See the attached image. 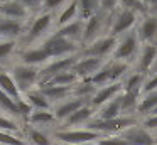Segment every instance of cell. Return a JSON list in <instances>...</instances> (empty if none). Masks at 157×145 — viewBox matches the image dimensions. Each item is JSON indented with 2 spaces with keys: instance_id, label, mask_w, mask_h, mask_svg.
<instances>
[{
  "instance_id": "obj_13",
  "label": "cell",
  "mask_w": 157,
  "mask_h": 145,
  "mask_svg": "<svg viewBox=\"0 0 157 145\" xmlns=\"http://www.w3.org/2000/svg\"><path fill=\"white\" fill-rule=\"evenodd\" d=\"M120 135H122L123 140L128 145H157V137L152 132L145 130L140 123L128 128V130H125Z\"/></svg>"
},
{
  "instance_id": "obj_41",
  "label": "cell",
  "mask_w": 157,
  "mask_h": 145,
  "mask_svg": "<svg viewBox=\"0 0 157 145\" xmlns=\"http://www.w3.org/2000/svg\"><path fill=\"white\" fill-rule=\"evenodd\" d=\"M69 0H44L42 3V12H49V13H54V12H61L64 9V3H68Z\"/></svg>"
},
{
  "instance_id": "obj_17",
  "label": "cell",
  "mask_w": 157,
  "mask_h": 145,
  "mask_svg": "<svg viewBox=\"0 0 157 145\" xmlns=\"http://www.w3.org/2000/svg\"><path fill=\"white\" fill-rule=\"evenodd\" d=\"M39 91L48 98V101L52 105V108L58 106L59 103L66 101L68 98L73 96V88L68 86H52V84H41Z\"/></svg>"
},
{
  "instance_id": "obj_7",
  "label": "cell",
  "mask_w": 157,
  "mask_h": 145,
  "mask_svg": "<svg viewBox=\"0 0 157 145\" xmlns=\"http://www.w3.org/2000/svg\"><path fill=\"white\" fill-rule=\"evenodd\" d=\"M41 47L49 54L51 59L75 56V54H79V51H81V46H79V44L71 42V40H68V39H61V37H54V36H51V34L41 42Z\"/></svg>"
},
{
  "instance_id": "obj_20",
  "label": "cell",
  "mask_w": 157,
  "mask_h": 145,
  "mask_svg": "<svg viewBox=\"0 0 157 145\" xmlns=\"http://www.w3.org/2000/svg\"><path fill=\"white\" fill-rule=\"evenodd\" d=\"M49 61H51L49 54L46 52L41 46H39V47H27V49H24V51H22V54H21V63L22 64H27V66L44 67Z\"/></svg>"
},
{
  "instance_id": "obj_27",
  "label": "cell",
  "mask_w": 157,
  "mask_h": 145,
  "mask_svg": "<svg viewBox=\"0 0 157 145\" xmlns=\"http://www.w3.org/2000/svg\"><path fill=\"white\" fill-rule=\"evenodd\" d=\"M22 98H24L25 101H27L29 105H31V108L34 111H41V110H52V105L48 101V98L44 96V94L39 91V88H36V90L29 91V93L22 94Z\"/></svg>"
},
{
  "instance_id": "obj_30",
  "label": "cell",
  "mask_w": 157,
  "mask_h": 145,
  "mask_svg": "<svg viewBox=\"0 0 157 145\" xmlns=\"http://www.w3.org/2000/svg\"><path fill=\"white\" fill-rule=\"evenodd\" d=\"M96 91H98V88H96L90 79L88 81H78V83L73 86V96L79 98V100L86 101V103L90 105V101H91L93 94H95Z\"/></svg>"
},
{
  "instance_id": "obj_22",
  "label": "cell",
  "mask_w": 157,
  "mask_h": 145,
  "mask_svg": "<svg viewBox=\"0 0 157 145\" xmlns=\"http://www.w3.org/2000/svg\"><path fill=\"white\" fill-rule=\"evenodd\" d=\"M95 115H96L95 108H91L90 105H83V106L79 108V110H76L59 128H75V127H78V125H85L86 127V125L95 118Z\"/></svg>"
},
{
  "instance_id": "obj_51",
  "label": "cell",
  "mask_w": 157,
  "mask_h": 145,
  "mask_svg": "<svg viewBox=\"0 0 157 145\" xmlns=\"http://www.w3.org/2000/svg\"><path fill=\"white\" fill-rule=\"evenodd\" d=\"M152 115H157V108H155V110H154V113Z\"/></svg>"
},
{
  "instance_id": "obj_33",
  "label": "cell",
  "mask_w": 157,
  "mask_h": 145,
  "mask_svg": "<svg viewBox=\"0 0 157 145\" xmlns=\"http://www.w3.org/2000/svg\"><path fill=\"white\" fill-rule=\"evenodd\" d=\"M118 9H127L130 12L137 13L139 17H145L150 13V7L145 2H142V0H120Z\"/></svg>"
},
{
  "instance_id": "obj_31",
  "label": "cell",
  "mask_w": 157,
  "mask_h": 145,
  "mask_svg": "<svg viewBox=\"0 0 157 145\" xmlns=\"http://www.w3.org/2000/svg\"><path fill=\"white\" fill-rule=\"evenodd\" d=\"M78 3V17L79 20L86 22L91 15H95L101 5H100V0H76Z\"/></svg>"
},
{
  "instance_id": "obj_6",
  "label": "cell",
  "mask_w": 157,
  "mask_h": 145,
  "mask_svg": "<svg viewBox=\"0 0 157 145\" xmlns=\"http://www.w3.org/2000/svg\"><path fill=\"white\" fill-rule=\"evenodd\" d=\"M52 25H56V20H54V13H49V12H39L34 19L31 20V24L27 25V30H25V36L22 37L25 44H32L36 40H44L48 30L51 29Z\"/></svg>"
},
{
  "instance_id": "obj_50",
  "label": "cell",
  "mask_w": 157,
  "mask_h": 145,
  "mask_svg": "<svg viewBox=\"0 0 157 145\" xmlns=\"http://www.w3.org/2000/svg\"><path fill=\"white\" fill-rule=\"evenodd\" d=\"M5 2H7V0H0V5H2V3H5Z\"/></svg>"
},
{
  "instance_id": "obj_52",
  "label": "cell",
  "mask_w": 157,
  "mask_h": 145,
  "mask_svg": "<svg viewBox=\"0 0 157 145\" xmlns=\"http://www.w3.org/2000/svg\"><path fill=\"white\" fill-rule=\"evenodd\" d=\"M154 135H155V137H157V132H155V133H154Z\"/></svg>"
},
{
  "instance_id": "obj_43",
  "label": "cell",
  "mask_w": 157,
  "mask_h": 145,
  "mask_svg": "<svg viewBox=\"0 0 157 145\" xmlns=\"http://www.w3.org/2000/svg\"><path fill=\"white\" fill-rule=\"evenodd\" d=\"M21 2L29 10L31 15H37V12H42V3H44V0H21Z\"/></svg>"
},
{
  "instance_id": "obj_49",
  "label": "cell",
  "mask_w": 157,
  "mask_h": 145,
  "mask_svg": "<svg viewBox=\"0 0 157 145\" xmlns=\"http://www.w3.org/2000/svg\"><path fill=\"white\" fill-rule=\"evenodd\" d=\"M83 145H98L96 142H90V143H83Z\"/></svg>"
},
{
  "instance_id": "obj_34",
  "label": "cell",
  "mask_w": 157,
  "mask_h": 145,
  "mask_svg": "<svg viewBox=\"0 0 157 145\" xmlns=\"http://www.w3.org/2000/svg\"><path fill=\"white\" fill-rule=\"evenodd\" d=\"M90 81H91L96 88H103V86H106V84H112V63L106 61L101 66V69H100Z\"/></svg>"
},
{
  "instance_id": "obj_14",
  "label": "cell",
  "mask_w": 157,
  "mask_h": 145,
  "mask_svg": "<svg viewBox=\"0 0 157 145\" xmlns=\"http://www.w3.org/2000/svg\"><path fill=\"white\" fill-rule=\"evenodd\" d=\"M157 59V44H142L139 51V56L135 59V69L140 74H149L154 63Z\"/></svg>"
},
{
  "instance_id": "obj_4",
  "label": "cell",
  "mask_w": 157,
  "mask_h": 145,
  "mask_svg": "<svg viewBox=\"0 0 157 145\" xmlns=\"http://www.w3.org/2000/svg\"><path fill=\"white\" fill-rule=\"evenodd\" d=\"M51 137L61 145H83L90 142H98L103 135L86 128H58L51 132Z\"/></svg>"
},
{
  "instance_id": "obj_26",
  "label": "cell",
  "mask_w": 157,
  "mask_h": 145,
  "mask_svg": "<svg viewBox=\"0 0 157 145\" xmlns=\"http://www.w3.org/2000/svg\"><path fill=\"white\" fill-rule=\"evenodd\" d=\"M0 90L4 91L5 94H9L12 100H15V101L22 100V93L19 91L10 71H0Z\"/></svg>"
},
{
  "instance_id": "obj_35",
  "label": "cell",
  "mask_w": 157,
  "mask_h": 145,
  "mask_svg": "<svg viewBox=\"0 0 157 145\" xmlns=\"http://www.w3.org/2000/svg\"><path fill=\"white\" fill-rule=\"evenodd\" d=\"M78 78L73 71H64V73H59L56 76H52L48 83L44 84H52V86H68V88H73L76 83H78Z\"/></svg>"
},
{
  "instance_id": "obj_21",
  "label": "cell",
  "mask_w": 157,
  "mask_h": 145,
  "mask_svg": "<svg viewBox=\"0 0 157 145\" xmlns=\"http://www.w3.org/2000/svg\"><path fill=\"white\" fill-rule=\"evenodd\" d=\"M83 105H88V103L83 101V100H79V98H75V96H71V98H68L66 101L59 103L58 106L52 108V113H54V116H56V121L64 123V121L68 120L76 110H79Z\"/></svg>"
},
{
  "instance_id": "obj_38",
  "label": "cell",
  "mask_w": 157,
  "mask_h": 145,
  "mask_svg": "<svg viewBox=\"0 0 157 145\" xmlns=\"http://www.w3.org/2000/svg\"><path fill=\"white\" fill-rule=\"evenodd\" d=\"M21 130H24V127H21V123L14 120V118H9L0 115V132H10V133H19Z\"/></svg>"
},
{
  "instance_id": "obj_39",
  "label": "cell",
  "mask_w": 157,
  "mask_h": 145,
  "mask_svg": "<svg viewBox=\"0 0 157 145\" xmlns=\"http://www.w3.org/2000/svg\"><path fill=\"white\" fill-rule=\"evenodd\" d=\"M0 145H25V138L10 132H0Z\"/></svg>"
},
{
  "instance_id": "obj_5",
  "label": "cell",
  "mask_w": 157,
  "mask_h": 145,
  "mask_svg": "<svg viewBox=\"0 0 157 145\" xmlns=\"http://www.w3.org/2000/svg\"><path fill=\"white\" fill-rule=\"evenodd\" d=\"M140 46L142 44L139 40V36H137L135 29L130 30V32H127V34L118 37V42H117V47L112 54V59L113 61H123V63L135 61L137 56H139Z\"/></svg>"
},
{
  "instance_id": "obj_3",
  "label": "cell",
  "mask_w": 157,
  "mask_h": 145,
  "mask_svg": "<svg viewBox=\"0 0 157 145\" xmlns=\"http://www.w3.org/2000/svg\"><path fill=\"white\" fill-rule=\"evenodd\" d=\"M9 71H10L12 78H14L15 84H17L19 91L22 94L36 90L41 84V67L19 63V64H14Z\"/></svg>"
},
{
  "instance_id": "obj_18",
  "label": "cell",
  "mask_w": 157,
  "mask_h": 145,
  "mask_svg": "<svg viewBox=\"0 0 157 145\" xmlns=\"http://www.w3.org/2000/svg\"><path fill=\"white\" fill-rule=\"evenodd\" d=\"M0 17L25 22V20L31 17V13H29V10L22 5V2H19V0H7L5 3L0 5Z\"/></svg>"
},
{
  "instance_id": "obj_29",
  "label": "cell",
  "mask_w": 157,
  "mask_h": 145,
  "mask_svg": "<svg viewBox=\"0 0 157 145\" xmlns=\"http://www.w3.org/2000/svg\"><path fill=\"white\" fill-rule=\"evenodd\" d=\"M78 3L76 0H69L68 3L64 5V9L58 13V19H56V29L63 25H68V24L78 20Z\"/></svg>"
},
{
  "instance_id": "obj_23",
  "label": "cell",
  "mask_w": 157,
  "mask_h": 145,
  "mask_svg": "<svg viewBox=\"0 0 157 145\" xmlns=\"http://www.w3.org/2000/svg\"><path fill=\"white\" fill-rule=\"evenodd\" d=\"M118 116H123L122 115V93L117 98L110 100L108 103H105L101 108H98L95 115V118H98V120H115Z\"/></svg>"
},
{
  "instance_id": "obj_53",
  "label": "cell",
  "mask_w": 157,
  "mask_h": 145,
  "mask_svg": "<svg viewBox=\"0 0 157 145\" xmlns=\"http://www.w3.org/2000/svg\"><path fill=\"white\" fill-rule=\"evenodd\" d=\"M19 2H21V0H19Z\"/></svg>"
},
{
  "instance_id": "obj_12",
  "label": "cell",
  "mask_w": 157,
  "mask_h": 145,
  "mask_svg": "<svg viewBox=\"0 0 157 145\" xmlns=\"http://www.w3.org/2000/svg\"><path fill=\"white\" fill-rule=\"evenodd\" d=\"M106 61L103 59H96V57H81L79 56L78 63L73 66V73L76 74L79 81H88L101 69V66L105 64Z\"/></svg>"
},
{
  "instance_id": "obj_47",
  "label": "cell",
  "mask_w": 157,
  "mask_h": 145,
  "mask_svg": "<svg viewBox=\"0 0 157 145\" xmlns=\"http://www.w3.org/2000/svg\"><path fill=\"white\" fill-rule=\"evenodd\" d=\"M149 74H157V59H155V63H154V66H152V69H150Z\"/></svg>"
},
{
  "instance_id": "obj_19",
  "label": "cell",
  "mask_w": 157,
  "mask_h": 145,
  "mask_svg": "<svg viewBox=\"0 0 157 145\" xmlns=\"http://www.w3.org/2000/svg\"><path fill=\"white\" fill-rule=\"evenodd\" d=\"M83 29H85V22L83 20H75V22L68 24V25L58 27L51 36L54 37H61V39H68L71 42H76L81 46V39H83Z\"/></svg>"
},
{
  "instance_id": "obj_15",
  "label": "cell",
  "mask_w": 157,
  "mask_h": 145,
  "mask_svg": "<svg viewBox=\"0 0 157 145\" xmlns=\"http://www.w3.org/2000/svg\"><path fill=\"white\" fill-rule=\"evenodd\" d=\"M27 25L21 20H12L0 17V37L7 40H19L25 36Z\"/></svg>"
},
{
  "instance_id": "obj_42",
  "label": "cell",
  "mask_w": 157,
  "mask_h": 145,
  "mask_svg": "<svg viewBox=\"0 0 157 145\" xmlns=\"http://www.w3.org/2000/svg\"><path fill=\"white\" fill-rule=\"evenodd\" d=\"M96 143L98 145H128L123 140L122 135H103Z\"/></svg>"
},
{
  "instance_id": "obj_54",
  "label": "cell",
  "mask_w": 157,
  "mask_h": 145,
  "mask_svg": "<svg viewBox=\"0 0 157 145\" xmlns=\"http://www.w3.org/2000/svg\"><path fill=\"white\" fill-rule=\"evenodd\" d=\"M0 39H2V37H0Z\"/></svg>"
},
{
  "instance_id": "obj_2",
  "label": "cell",
  "mask_w": 157,
  "mask_h": 145,
  "mask_svg": "<svg viewBox=\"0 0 157 145\" xmlns=\"http://www.w3.org/2000/svg\"><path fill=\"white\" fill-rule=\"evenodd\" d=\"M140 123L139 116H118L115 120H98V118H93L88 125H86V130L91 132H98L101 135H120L125 130L135 127Z\"/></svg>"
},
{
  "instance_id": "obj_32",
  "label": "cell",
  "mask_w": 157,
  "mask_h": 145,
  "mask_svg": "<svg viewBox=\"0 0 157 145\" xmlns=\"http://www.w3.org/2000/svg\"><path fill=\"white\" fill-rule=\"evenodd\" d=\"M56 121V116L52 110H41V111H32L25 125H32V127H46Z\"/></svg>"
},
{
  "instance_id": "obj_45",
  "label": "cell",
  "mask_w": 157,
  "mask_h": 145,
  "mask_svg": "<svg viewBox=\"0 0 157 145\" xmlns=\"http://www.w3.org/2000/svg\"><path fill=\"white\" fill-rule=\"evenodd\" d=\"M140 125H142L145 130L155 133V132H157V115H150V116L142 118V120H140Z\"/></svg>"
},
{
  "instance_id": "obj_28",
  "label": "cell",
  "mask_w": 157,
  "mask_h": 145,
  "mask_svg": "<svg viewBox=\"0 0 157 145\" xmlns=\"http://www.w3.org/2000/svg\"><path fill=\"white\" fill-rule=\"evenodd\" d=\"M155 108H157V91L142 94V98L139 101V106H137V116L140 120L145 116H150Z\"/></svg>"
},
{
  "instance_id": "obj_25",
  "label": "cell",
  "mask_w": 157,
  "mask_h": 145,
  "mask_svg": "<svg viewBox=\"0 0 157 145\" xmlns=\"http://www.w3.org/2000/svg\"><path fill=\"white\" fill-rule=\"evenodd\" d=\"M142 98V91H122V115L123 116H137V106Z\"/></svg>"
},
{
  "instance_id": "obj_9",
  "label": "cell",
  "mask_w": 157,
  "mask_h": 145,
  "mask_svg": "<svg viewBox=\"0 0 157 145\" xmlns=\"http://www.w3.org/2000/svg\"><path fill=\"white\" fill-rule=\"evenodd\" d=\"M139 20L140 17L137 13L130 12L127 9H117L113 12V20H112V25H110V36L118 39L120 36L135 29Z\"/></svg>"
},
{
  "instance_id": "obj_44",
  "label": "cell",
  "mask_w": 157,
  "mask_h": 145,
  "mask_svg": "<svg viewBox=\"0 0 157 145\" xmlns=\"http://www.w3.org/2000/svg\"><path fill=\"white\" fill-rule=\"evenodd\" d=\"M152 91H157V74H147L142 86V94L152 93Z\"/></svg>"
},
{
  "instance_id": "obj_40",
  "label": "cell",
  "mask_w": 157,
  "mask_h": 145,
  "mask_svg": "<svg viewBox=\"0 0 157 145\" xmlns=\"http://www.w3.org/2000/svg\"><path fill=\"white\" fill-rule=\"evenodd\" d=\"M15 49H17V40L0 39V61H4L9 56H12L15 52Z\"/></svg>"
},
{
  "instance_id": "obj_1",
  "label": "cell",
  "mask_w": 157,
  "mask_h": 145,
  "mask_svg": "<svg viewBox=\"0 0 157 145\" xmlns=\"http://www.w3.org/2000/svg\"><path fill=\"white\" fill-rule=\"evenodd\" d=\"M113 20V13H108L105 10L100 9L95 15H91L85 22V29H83V39H81V47L88 46V44L95 42L96 39L110 34V25Z\"/></svg>"
},
{
  "instance_id": "obj_46",
  "label": "cell",
  "mask_w": 157,
  "mask_h": 145,
  "mask_svg": "<svg viewBox=\"0 0 157 145\" xmlns=\"http://www.w3.org/2000/svg\"><path fill=\"white\" fill-rule=\"evenodd\" d=\"M118 2L120 0H100V5H101V10H105L108 13H113L118 9Z\"/></svg>"
},
{
  "instance_id": "obj_11",
  "label": "cell",
  "mask_w": 157,
  "mask_h": 145,
  "mask_svg": "<svg viewBox=\"0 0 157 145\" xmlns=\"http://www.w3.org/2000/svg\"><path fill=\"white\" fill-rule=\"evenodd\" d=\"M135 32L140 44H157V15L149 13L145 17H140Z\"/></svg>"
},
{
  "instance_id": "obj_48",
  "label": "cell",
  "mask_w": 157,
  "mask_h": 145,
  "mask_svg": "<svg viewBox=\"0 0 157 145\" xmlns=\"http://www.w3.org/2000/svg\"><path fill=\"white\" fill-rule=\"evenodd\" d=\"M142 2H145V3H147V5H150V3H152V2H154V0H142Z\"/></svg>"
},
{
  "instance_id": "obj_37",
  "label": "cell",
  "mask_w": 157,
  "mask_h": 145,
  "mask_svg": "<svg viewBox=\"0 0 157 145\" xmlns=\"http://www.w3.org/2000/svg\"><path fill=\"white\" fill-rule=\"evenodd\" d=\"M144 81H145V74H140V73H137V71L128 73V76L122 81L123 91H135V90L142 91Z\"/></svg>"
},
{
  "instance_id": "obj_36",
  "label": "cell",
  "mask_w": 157,
  "mask_h": 145,
  "mask_svg": "<svg viewBox=\"0 0 157 145\" xmlns=\"http://www.w3.org/2000/svg\"><path fill=\"white\" fill-rule=\"evenodd\" d=\"M0 110L9 113L12 118H21V111H19V105L15 100H12L9 94H5L4 91L0 90ZM22 120V118H21ZM24 125V123H22Z\"/></svg>"
},
{
  "instance_id": "obj_16",
  "label": "cell",
  "mask_w": 157,
  "mask_h": 145,
  "mask_svg": "<svg viewBox=\"0 0 157 145\" xmlns=\"http://www.w3.org/2000/svg\"><path fill=\"white\" fill-rule=\"evenodd\" d=\"M122 91H123L122 83H112V84H106V86H103V88H98V91L93 94L91 101H90V106L98 110V108H101L105 103H108L110 100L117 98Z\"/></svg>"
},
{
  "instance_id": "obj_10",
  "label": "cell",
  "mask_w": 157,
  "mask_h": 145,
  "mask_svg": "<svg viewBox=\"0 0 157 145\" xmlns=\"http://www.w3.org/2000/svg\"><path fill=\"white\" fill-rule=\"evenodd\" d=\"M79 54H75V56H66V57H59V59H51L44 67H41V84L48 83L52 76L59 73H64V71H71L73 66L78 63ZM39 84V86H41Z\"/></svg>"
},
{
  "instance_id": "obj_8",
  "label": "cell",
  "mask_w": 157,
  "mask_h": 145,
  "mask_svg": "<svg viewBox=\"0 0 157 145\" xmlns=\"http://www.w3.org/2000/svg\"><path fill=\"white\" fill-rule=\"evenodd\" d=\"M117 42H118L117 37L110 36V34L108 36H103L100 39H96L95 42L81 47L79 56L81 57H96V59H103V61H106L108 57L112 59V54L117 47Z\"/></svg>"
},
{
  "instance_id": "obj_24",
  "label": "cell",
  "mask_w": 157,
  "mask_h": 145,
  "mask_svg": "<svg viewBox=\"0 0 157 145\" xmlns=\"http://www.w3.org/2000/svg\"><path fill=\"white\" fill-rule=\"evenodd\" d=\"M22 137L25 140H29L32 145H56L54 138L51 135H48L44 130H41L37 127H32V125H24Z\"/></svg>"
}]
</instances>
